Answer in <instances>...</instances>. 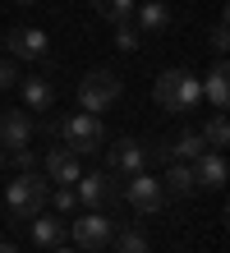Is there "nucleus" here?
Listing matches in <instances>:
<instances>
[{"mask_svg":"<svg viewBox=\"0 0 230 253\" xmlns=\"http://www.w3.org/2000/svg\"><path fill=\"white\" fill-rule=\"evenodd\" d=\"M152 101L161 111H171V115H189L203 101V87H198V79L189 69H161L157 83H152Z\"/></svg>","mask_w":230,"mask_h":253,"instance_id":"1","label":"nucleus"},{"mask_svg":"<svg viewBox=\"0 0 230 253\" xmlns=\"http://www.w3.org/2000/svg\"><path fill=\"white\" fill-rule=\"evenodd\" d=\"M5 203H9V212L14 216H37L46 203H51V180L46 175H37V170H19L9 180V189H5Z\"/></svg>","mask_w":230,"mask_h":253,"instance_id":"2","label":"nucleus"},{"mask_svg":"<svg viewBox=\"0 0 230 253\" xmlns=\"http://www.w3.org/2000/svg\"><path fill=\"white\" fill-rule=\"evenodd\" d=\"M120 79L111 69H88L83 79H79V111H88V115H101V111H111L115 101H120Z\"/></svg>","mask_w":230,"mask_h":253,"instance_id":"3","label":"nucleus"},{"mask_svg":"<svg viewBox=\"0 0 230 253\" xmlns=\"http://www.w3.org/2000/svg\"><path fill=\"white\" fill-rule=\"evenodd\" d=\"M60 138H65V147L74 157H88V152H97V147H106V129H101V115H69V120H60Z\"/></svg>","mask_w":230,"mask_h":253,"instance_id":"4","label":"nucleus"},{"mask_svg":"<svg viewBox=\"0 0 230 253\" xmlns=\"http://www.w3.org/2000/svg\"><path fill=\"white\" fill-rule=\"evenodd\" d=\"M69 235H74V244H79L83 253H101L106 244H111V235H115V221L101 212V207H88V212L69 226Z\"/></svg>","mask_w":230,"mask_h":253,"instance_id":"5","label":"nucleus"},{"mask_svg":"<svg viewBox=\"0 0 230 253\" xmlns=\"http://www.w3.org/2000/svg\"><path fill=\"white\" fill-rule=\"evenodd\" d=\"M120 198H129V207H134V212L157 216L161 207H166V189H161V180H157V175L138 170V175H129V184L120 189Z\"/></svg>","mask_w":230,"mask_h":253,"instance_id":"6","label":"nucleus"},{"mask_svg":"<svg viewBox=\"0 0 230 253\" xmlns=\"http://www.w3.org/2000/svg\"><path fill=\"white\" fill-rule=\"evenodd\" d=\"M106 161H111V175H138V170H147V161H152V147L147 143H138V138H120L115 147H106Z\"/></svg>","mask_w":230,"mask_h":253,"instance_id":"7","label":"nucleus"},{"mask_svg":"<svg viewBox=\"0 0 230 253\" xmlns=\"http://www.w3.org/2000/svg\"><path fill=\"white\" fill-rule=\"evenodd\" d=\"M74 193H79V203H88V207H111L120 198V180L111 170H92V175H79V180H74Z\"/></svg>","mask_w":230,"mask_h":253,"instance_id":"8","label":"nucleus"},{"mask_svg":"<svg viewBox=\"0 0 230 253\" xmlns=\"http://www.w3.org/2000/svg\"><path fill=\"white\" fill-rule=\"evenodd\" d=\"M5 46L14 60H33V65H42L51 55V42H46L42 28H14V33H5Z\"/></svg>","mask_w":230,"mask_h":253,"instance_id":"9","label":"nucleus"},{"mask_svg":"<svg viewBox=\"0 0 230 253\" xmlns=\"http://www.w3.org/2000/svg\"><path fill=\"white\" fill-rule=\"evenodd\" d=\"M33 111H0V147L14 152V147H28L33 138Z\"/></svg>","mask_w":230,"mask_h":253,"instance_id":"10","label":"nucleus"},{"mask_svg":"<svg viewBox=\"0 0 230 253\" xmlns=\"http://www.w3.org/2000/svg\"><path fill=\"white\" fill-rule=\"evenodd\" d=\"M198 87H203V97H207L212 111H226V101H230V65H226V55H217V65L207 69V79Z\"/></svg>","mask_w":230,"mask_h":253,"instance_id":"11","label":"nucleus"},{"mask_svg":"<svg viewBox=\"0 0 230 253\" xmlns=\"http://www.w3.org/2000/svg\"><path fill=\"white\" fill-rule=\"evenodd\" d=\"M189 166H193V184L198 189H212V193L226 189V157L221 152H212V147H207V152L198 157V161H189Z\"/></svg>","mask_w":230,"mask_h":253,"instance_id":"12","label":"nucleus"},{"mask_svg":"<svg viewBox=\"0 0 230 253\" xmlns=\"http://www.w3.org/2000/svg\"><path fill=\"white\" fill-rule=\"evenodd\" d=\"M79 175H83V166H79V157H74L69 147H51V152H46V180L51 184H69L74 189Z\"/></svg>","mask_w":230,"mask_h":253,"instance_id":"13","label":"nucleus"},{"mask_svg":"<svg viewBox=\"0 0 230 253\" xmlns=\"http://www.w3.org/2000/svg\"><path fill=\"white\" fill-rule=\"evenodd\" d=\"M161 189H166V198H189V193H198V184H193V166H189V161H171V166H166Z\"/></svg>","mask_w":230,"mask_h":253,"instance_id":"14","label":"nucleus"},{"mask_svg":"<svg viewBox=\"0 0 230 253\" xmlns=\"http://www.w3.org/2000/svg\"><path fill=\"white\" fill-rule=\"evenodd\" d=\"M19 92H23V106H28V111H51V106H55V87L46 83L42 74L23 79V83H19Z\"/></svg>","mask_w":230,"mask_h":253,"instance_id":"15","label":"nucleus"},{"mask_svg":"<svg viewBox=\"0 0 230 253\" xmlns=\"http://www.w3.org/2000/svg\"><path fill=\"white\" fill-rule=\"evenodd\" d=\"M138 9V28L143 33H166L171 28V5L166 0H143V5H134Z\"/></svg>","mask_w":230,"mask_h":253,"instance_id":"16","label":"nucleus"},{"mask_svg":"<svg viewBox=\"0 0 230 253\" xmlns=\"http://www.w3.org/2000/svg\"><path fill=\"white\" fill-rule=\"evenodd\" d=\"M28 221H33V240L42 244V249H55L60 240H65V221H55V216H28Z\"/></svg>","mask_w":230,"mask_h":253,"instance_id":"17","label":"nucleus"},{"mask_svg":"<svg viewBox=\"0 0 230 253\" xmlns=\"http://www.w3.org/2000/svg\"><path fill=\"white\" fill-rule=\"evenodd\" d=\"M111 240H115V253H152V244H147V235H143V230H134V226H125V230H115Z\"/></svg>","mask_w":230,"mask_h":253,"instance_id":"18","label":"nucleus"},{"mask_svg":"<svg viewBox=\"0 0 230 253\" xmlns=\"http://www.w3.org/2000/svg\"><path fill=\"white\" fill-rule=\"evenodd\" d=\"M134 5H138V0H92V9H97L106 23H125L134 14Z\"/></svg>","mask_w":230,"mask_h":253,"instance_id":"19","label":"nucleus"},{"mask_svg":"<svg viewBox=\"0 0 230 253\" xmlns=\"http://www.w3.org/2000/svg\"><path fill=\"white\" fill-rule=\"evenodd\" d=\"M203 143L212 147V152H221V147L230 143V125H226V111H217V115L207 120V129H203Z\"/></svg>","mask_w":230,"mask_h":253,"instance_id":"20","label":"nucleus"},{"mask_svg":"<svg viewBox=\"0 0 230 253\" xmlns=\"http://www.w3.org/2000/svg\"><path fill=\"white\" fill-rule=\"evenodd\" d=\"M207 42H212V51H217V55L230 51V14H226V9H221V19H217V28H212Z\"/></svg>","mask_w":230,"mask_h":253,"instance_id":"21","label":"nucleus"},{"mask_svg":"<svg viewBox=\"0 0 230 253\" xmlns=\"http://www.w3.org/2000/svg\"><path fill=\"white\" fill-rule=\"evenodd\" d=\"M138 42H143V33H138L129 19H125V23H115V46H120V51H138Z\"/></svg>","mask_w":230,"mask_h":253,"instance_id":"22","label":"nucleus"},{"mask_svg":"<svg viewBox=\"0 0 230 253\" xmlns=\"http://www.w3.org/2000/svg\"><path fill=\"white\" fill-rule=\"evenodd\" d=\"M74 207H79V193L69 184H55V212H74Z\"/></svg>","mask_w":230,"mask_h":253,"instance_id":"23","label":"nucleus"},{"mask_svg":"<svg viewBox=\"0 0 230 253\" xmlns=\"http://www.w3.org/2000/svg\"><path fill=\"white\" fill-rule=\"evenodd\" d=\"M19 170H37V157H33V147H14V152H5Z\"/></svg>","mask_w":230,"mask_h":253,"instance_id":"24","label":"nucleus"},{"mask_svg":"<svg viewBox=\"0 0 230 253\" xmlns=\"http://www.w3.org/2000/svg\"><path fill=\"white\" fill-rule=\"evenodd\" d=\"M5 87H19V65L0 60V92H5Z\"/></svg>","mask_w":230,"mask_h":253,"instance_id":"25","label":"nucleus"},{"mask_svg":"<svg viewBox=\"0 0 230 253\" xmlns=\"http://www.w3.org/2000/svg\"><path fill=\"white\" fill-rule=\"evenodd\" d=\"M51 253H83V249H65V244H55V249H51Z\"/></svg>","mask_w":230,"mask_h":253,"instance_id":"26","label":"nucleus"},{"mask_svg":"<svg viewBox=\"0 0 230 253\" xmlns=\"http://www.w3.org/2000/svg\"><path fill=\"white\" fill-rule=\"evenodd\" d=\"M0 253H19V249H14V244H0Z\"/></svg>","mask_w":230,"mask_h":253,"instance_id":"27","label":"nucleus"},{"mask_svg":"<svg viewBox=\"0 0 230 253\" xmlns=\"http://www.w3.org/2000/svg\"><path fill=\"white\" fill-rule=\"evenodd\" d=\"M14 5H37V0H14Z\"/></svg>","mask_w":230,"mask_h":253,"instance_id":"28","label":"nucleus"},{"mask_svg":"<svg viewBox=\"0 0 230 253\" xmlns=\"http://www.w3.org/2000/svg\"><path fill=\"white\" fill-rule=\"evenodd\" d=\"M0 166H5V147H0Z\"/></svg>","mask_w":230,"mask_h":253,"instance_id":"29","label":"nucleus"}]
</instances>
